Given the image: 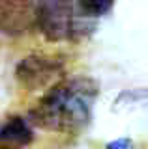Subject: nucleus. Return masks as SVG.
Listing matches in <instances>:
<instances>
[{
    "label": "nucleus",
    "mask_w": 148,
    "mask_h": 149,
    "mask_svg": "<svg viewBox=\"0 0 148 149\" xmlns=\"http://www.w3.org/2000/svg\"><path fill=\"white\" fill-rule=\"evenodd\" d=\"M98 93V84L88 77H73L54 82L30 110V121L51 132H81L92 119Z\"/></svg>",
    "instance_id": "1"
},
{
    "label": "nucleus",
    "mask_w": 148,
    "mask_h": 149,
    "mask_svg": "<svg viewBox=\"0 0 148 149\" xmlns=\"http://www.w3.org/2000/svg\"><path fill=\"white\" fill-rule=\"evenodd\" d=\"M39 32L49 41L79 39L92 28L90 19L79 11L75 0H41L34 11Z\"/></svg>",
    "instance_id": "2"
},
{
    "label": "nucleus",
    "mask_w": 148,
    "mask_h": 149,
    "mask_svg": "<svg viewBox=\"0 0 148 149\" xmlns=\"http://www.w3.org/2000/svg\"><path fill=\"white\" fill-rule=\"evenodd\" d=\"M66 62L56 54H30L23 58L15 69V78L23 88L34 91L53 86L62 78Z\"/></svg>",
    "instance_id": "3"
},
{
    "label": "nucleus",
    "mask_w": 148,
    "mask_h": 149,
    "mask_svg": "<svg viewBox=\"0 0 148 149\" xmlns=\"http://www.w3.org/2000/svg\"><path fill=\"white\" fill-rule=\"evenodd\" d=\"M34 138L30 125L26 119L13 116L0 125V143L6 146H28Z\"/></svg>",
    "instance_id": "4"
},
{
    "label": "nucleus",
    "mask_w": 148,
    "mask_h": 149,
    "mask_svg": "<svg viewBox=\"0 0 148 149\" xmlns=\"http://www.w3.org/2000/svg\"><path fill=\"white\" fill-rule=\"evenodd\" d=\"M116 0H75L79 11L88 19H98L111 11Z\"/></svg>",
    "instance_id": "5"
}]
</instances>
